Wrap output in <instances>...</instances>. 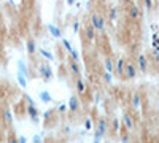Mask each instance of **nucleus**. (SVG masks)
Segmentation results:
<instances>
[{
	"label": "nucleus",
	"mask_w": 159,
	"mask_h": 143,
	"mask_svg": "<svg viewBox=\"0 0 159 143\" xmlns=\"http://www.w3.org/2000/svg\"><path fill=\"white\" fill-rule=\"evenodd\" d=\"M89 24L94 27L97 32H105V27H107V21H105L103 16H100L99 13H91V16H89Z\"/></svg>",
	"instance_id": "obj_1"
},
{
	"label": "nucleus",
	"mask_w": 159,
	"mask_h": 143,
	"mask_svg": "<svg viewBox=\"0 0 159 143\" xmlns=\"http://www.w3.org/2000/svg\"><path fill=\"white\" fill-rule=\"evenodd\" d=\"M38 73H40V78H42L43 81H51L52 78H54V72H52L51 65L49 64H40L38 65Z\"/></svg>",
	"instance_id": "obj_2"
},
{
	"label": "nucleus",
	"mask_w": 159,
	"mask_h": 143,
	"mask_svg": "<svg viewBox=\"0 0 159 143\" xmlns=\"http://www.w3.org/2000/svg\"><path fill=\"white\" fill-rule=\"evenodd\" d=\"M110 131V127H108V121L107 119H103V118H100L99 121H97V124H96V132H94V137H97V138H103V135L107 134Z\"/></svg>",
	"instance_id": "obj_3"
},
{
	"label": "nucleus",
	"mask_w": 159,
	"mask_h": 143,
	"mask_svg": "<svg viewBox=\"0 0 159 143\" xmlns=\"http://www.w3.org/2000/svg\"><path fill=\"white\" fill-rule=\"evenodd\" d=\"M139 70H137V65L132 62H126V67H124V72H123V76L126 78V80H134V78L137 76Z\"/></svg>",
	"instance_id": "obj_4"
},
{
	"label": "nucleus",
	"mask_w": 159,
	"mask_h": 143,
	"mask_svg": "<svg viewBox=\"0 0 159 143\" xmlns=\"http://www.w3.org/2000/svg\"><path fill=\"white\" fill-rule=\"evenodd\" d=\"M25 113H27V116L30 118V121L34 124H38V121H40V110L35 105H27L25 107Z\"/></svg>",
	"instance_id": "obj_5"
},
{
	"label": "nucleus",
	"mask_w": 159,
	"mask_h": 143,
	"mask_svg": "<svg viewBox=\"0 0 159 143\" xmlns=\"http://www.w3.org/2000/svg\"><path fill=\"white\" fill-rule=\"evenodd\" d=\"M127 15H129L130 19L139 21V19H142V8L139 5H135V3H130L129 8H127Z\"/></svg>",
	"instance_id": "obj_6"
},
{
	"label": "nucleus",
	"mask_w": 159,
	"mask_h": 143,
	"mask_svg": "<svg viewBox=\"0 0 159 143\" xmlns=\"http://www.w3.org/2000/svg\"><path fill=\"white\" fill-rule=\"evenodd\" d=\"M83 32H84V37H86L88 42H96V38H97V30L92 27L91 24H86V25H84Z\"/></svg>",
	"instance_id": "obj_7"
},
{
	"label": "nucleus",
	"mask_w": 159,
	"mask_h": 143,
	"mask_svg": "<svg viewBox=\"0 0 159 143\" xmlns=\"http://www.w3.org/2000/svg\"><path fill=\"white\" fill-rule=\"evenodd\" d=\"M137 70H140L142 73L148 72V59L145 54H139L137 56Z\"/></svg>",
	"instance_id": "obj_8"
},
{
	"label": "nucleus",
	"mask_w": 159,
	"mask_h": 143,
	"mask_svg": "<svg viewBox=\"0 0 159 143\" xmlns=\"http://www.w3.org/2000/svg\"><path fill=\"white\" fill-rule=\"evenodd\" d=\"M126 62H127V59H126V57H119V59H116L113 73H115V75H118V76H123V72H124V67H126Z\"/></svg>",
	"instance_id": "obj_9"
},
{
	"label": "nucleus",
	"mask_w": 159,
	"mask_h": 143,
	"mask_svg": "<svg viewBox=\"0 0 159 143\" xmlns=\"http://www.w3.org/2000/svg\"><path fill=\"white\" fill-rule=\"evenodd\" d=\"M37 42L34 37H27V40H25V49H27V54L29 56H34L37 53Z\"/></svg>",
	"instance_id": "obj_10"
},
{
	"label": "nucleus",
	"mask_w": 159,
	"mask_h": 143,
	"mask_svg": "<svg viewBox=\"0 0 159 143\" xmlns=\"http://www.w3.org/2000/svg\"><path fill=\"white\" fill-rule=\"evenodd\" d=\"M69 70L75 78H81V67L76 60H69Z\"/></svg>",
	"instance_id": "obj_11"
},
{
	"label": "nucleus",
	"mask_w": 159,
	"mask_h": 143,
	"mask_svg": "<svg viewBox=\"0 0 159 143\" xmlns=\"http://www.w3.org/2000/svg\"><path fill=\"white\" fill-rule=\"evenodd\" d=\"M69 110L70 111H73V113H76L80 108H81V102H80V97L78 96H72L70 97V100H69Z\"/></svg>",
	"instance_id": "obj_12"
},
{
	"label": "nucleus",
	"mask_w": 159,
	"mask_h": 143,
	"mask_svg": "<svg viewBox=\"0 0 159 143\" xmlns=\"http://www.w3.org/2000/svg\"><path fill=\"white\" fill-rule=\"evenodd\" d=\"M121 124L127 129V131H132L134 129V126H135V123H134V118L129 114V113H124L123 114V119H121Z\"/></svg>",
	"instance_id": "obj_13"
},
{
	"label": "nucleus",
	"mask_w": 159,
	"mask_h": 143,
	"mask_svg": "<svg viewBox=\"0 0 159 143\" xmlns=\"http://www.w3.org/2000/svg\"><path fill=\"white\" fill-rule=\"evenodd\" d=\"M75 87H76V92L80 96H83L86 92V89H88V84L81 80V78H76V83H75Z\"/></svg>",
	"instance_id": "obj_14"
},
{
	"label": "nucleus",
	"mask_w": 159,
	"mask_h": 143,
	"mask_svg": "<svg viewBox=\"0 0 159 143\" xmlns=\"http://www.w3.org/2000/svg\"><path fill=\"white\" fill-rule=\"evenodd\" d=\"M48 32L54 37V38H62V30L54 24H48Z\"/></svg>",
	"instance_id": "obj_15"
},
{
	"label": "nucleus",
	"mask_w": 159,
	"mask_h": 143,
	"mask_svg": "<svg viewBox=\"0 0 159 143\" xmlns=\"http://www.w3.org/2000/svg\"><path fill=\"white\" fill-rule=\"evenodd\" d=\"M130 103H132V107H134L135 110H139V108L142 107V96H140L139 92L132 94V97H130Z\"/></svg>",
	"instance_id": "obj_16"
},
{
	"label": "nucleus",
	"mask_w": 159,
	"mask_h": 143,
	"mask_svg": "<svg viewBox=\"0 0 159 143\" xmlns=\"http://www.w3.org/2000/svg\"><path fill=\"white\" fill-rule=\"evenodd\" d=\"M103 67H105V72L113 73V70H115V60L111 57H103Z\"/></svg>",
	"instance_id": "obj_17"
},
{
	"label": "nucleus",
	"mask_w": 159,
	"mask_h": 143,
	"mask_svg": "<svg viewBox=\"0 0 159 143\" xmlns=\"http://www.w3.org/2000/svg\"><path fill=\"white\" fill-rule=\"evenodd\" d=\"M108 127H110V131H111L113 134H118L119 129H121V121H119L118 118H113L111 123H108Z\"/></svg>",
	"instance_id": "obj_18"
},
{
	"label": "nucleus",
	"mask_w": 159,
	"mask_h": 143,
	"mask_svg": "<svg viewBox=\"0 0 159 143\" xmlns=\"http://www.w3.org/2000/svg\"><path fill=\"white\" fill-rule=\"evenodd\" d=\"M2 116H3V123H5L7 126H11V123H13L11 110H10V108H3V110H2Z\"/></svg>",
	"instance_id": "obj_19"
},
{
	"label": "nucleus",
	"mask_w": 159,
	"mask_h": 143,
	"mask_svg": "<svg viewBox=\"0 0 159 143\" xmlns=\"http://www.w3.org/2000/svg\"><path fill=\"white\" fill-rule=\"evenodd\" d=\"M38 97H40V102H43V103H51L52 102V97H51V94L48 92V91H40Z\"/></svg>",
	"instance_id": "obj_20"
},
{
	"label": "nucleus",
	"mask_w": 159,
	"mask_h": 143,
	"mask_svg": "<svg viewBox=\"0 0 159 143\" xmlns=\"http://www.w3.org/2000/svg\"><path fill=\"white\" fill-rule=\"evenodd\" d=\"M37 51H38V53L42 54V56H43V57H45L46 60H52V59H54V57H52V54L49 53L48 49H45L43 46H38V48H37Z\"/></svg>",
	"instance_id": "obj_21"
},
{
	"label": "nucleus",
	"mask_w": 159,
	"mask_h": 143,
	"mask_svg": "<svg viewBox=\"0 0 159 143\" xmlns=\"http://www.w3.org/2000/svg\"><path fill=\"white\" fill-rule=\"evenodd\" d=\"M116 18H118V8L116 7H110L108 8V19L113 22V21H116Z\"/></svg>",
	"instance_id": "obj_22"
},
{
	"label": "nucleus",
	"mask_w": 159,
	"mask_h": 143,
	"mask_svg": "<svg viewBox=\"0 0 159 143\" xmlns=\"http://www.w3.org/2000/svg\"><path fill=\"white\" fill-rule=\"evenodd\" d=\"M102 78H103V81L107 83V84H111V83H113V73H110V72H105V70H103Z\"/></svg>",
	"instance_id": "obj_23"
},
{
	"label": "nucleus",
	"mask_w": 159,
	"mask_h": 143,
	"mask_svg": "<svg viewBox=\"0 0 159 143\" xmlns=\"http://www.w3.org/2000/svg\"><path fill=\"white\" fill-rule=\"evenodd\" d=\"M7 143H18V137H16V134L15 132H8V135H7Z\"/></svg>",
	"instance_id": "obj_24"
},
{
	"label": "nucleus",
	"mask_w": 159,
	"mask_h": 143,
	"mask_svg": "<svg viewBox=\"0 0 159 143\" xmlns=\"http://www.w3.org/2000/svg\"><path fill=\"white\" fill-rule=\"evenodd\" d=\"M62 46H64L65 49L69 51V54L72 53V49H73V46H72V43H70V42L67 40V38H64V37H62Z\"/></svg>",
	"instance_id": "obj_25"
},
{
	"label": "nucleus",
	"mask_w": 159,
	"mask_h": 143,
	"mask_svg": "<svg viewBox=\"0 0 159 143\" xmlns=\"http://www.w3.org/2000/svg\"><path fill=\"white\" fill-rule=\"evenodd\" d=\"M18 67H19V73H22V75H27V67H25L24 60H19V62H18Z\"/></svg>",
	"instance_id": "obj_26"
},
{
	"label": "nucleus",
	"mask_w": 159,
	"mask_h": 143,
	"mask_svg": "<svg viewBox=\"0 0 159 143\" xmlns=\"http://www.w3.org/2000/svg\"><path fill=\"white\" fill-rule=\"evenodd\" d=\"M92 127H94V121H92L91 118H86L84 119V129H86V131H91Z\"/></svg>",
	"instance_id": "obj_27"
},
{
	"label": "nucleus",
	"mask_w": 159,
	"mask_h": 143,
	"mask_svg": "<svg viewBox=\"0 0 159 143\" xmlns=\"http://www.w3.org/2000/svg\"><path fill=\"white\" fill-rule=\"evenodd\" d=\"M18 81H19V84L24 87V86H27V80H25V78H24V75L22 73H19L18 72Z\"/></svg>",
	"instance_id": "obj_28"
},
{
	"label": "nucleus",
	"mask_w": 159,
	"mask_h": 143,
	"mask_svg": "<svg viewBox=\"0 0 159 143\" xmlns=\"http://www.w3.org/2000/svg\"><path fill=\"white\" fill-rule=\"evenodd\" d=\"M67 110H69V107L65 105V103H61V105L57 107V113H59V114H64V113L67 111Z\"/></svg>",
	"instance_id": "obj_29"
},
{
	"label": "nucleus",
	"mask_w": 159,
	"mask_h": 143,
	"mask_svg": "<svg viewBox=\"0 0 159 143\" xmlns=\"http://www.w3.org/2000/svg\"><path fill=\"white\" fill-rule=\"evenodd\" d=\"M24 99H25V102H27V105H35V102H34L32 96H29V94H24Z\"/></svg>",
	"instance_id": "obj_30"
},
{
	"label": "nucleus",
	"mask_w": 159,
	"mask_h": 143,
	"mask_svg": "<svg viewBox=\"0 0 159 143\" xmlns=\"http://www.w3.org/2000/svg\"><path fill=\"white\" fill-rule=\"evenodd\" d=\"M121 143H130V135L129 134H121Z\"/></svg>",
	"instance_id": "obj_31"
},
{
	"label": "nucleus",
	"mask_w": 159,
	"mask_h": 143,
	"mask_svg": "<svg viewBox=\"0 0 159 143\" xmlns=\"http://www.w3.org/2000/svg\"><path fill=\"white\" fill-rule=\"evenodd\" d=\"M70 56H72V60H76V62H78V59H80V53H78L76 49H72Z\"/></svg>",
	"instance_id": "obj_32"
},
{
	"label": "nucleus",
	"mask_w": 159,
	"mask_h": 143,
	"mask_svg": "<svg viewBox=\"0 0 159 143\" xmlns=\"http://www.w3.org/2000/svg\"><path fill=\"white\" fill-rule=\"evenodd\" d=\"M80 29H81V25H80V22H78V21H75V22L72 24V30H73V32L76 34V32H78Z\"/></svg>",
	"instance_id": "obj_33"
},
{
	"label": "nucleus",
	"mask_w": 159,
	"mask_h": 143,
	"mask_svg": "<svg viewBox=\"0 0 159 143\" xmlns=\"http://www.w3.org/2000/svg\"><path fill=\"white\" fill-rule=\"evenodd\" d=\"M145 7H147V10H151L153 8V0H143Z\"/></svg>",
	"instance_id": "obj_34"
},
{
	"label": "nucleus",
	"mask_w": 159,
	"mask_h": 143,
	"mask_svg": "<svg viewBox=\"0 0 159 143\" xmlns=\"http://www.w3.org/2000/svg\"><path fill=\"white\" fill-rule=\"evenodd\" d=\"M34 143H43L42 135H40V134H35V135H34Z\"/></svg>",
	"instance_id": "obj_35"
},
{
	"label": "nucleus",
	"mask_w": 159,
	"mask_h": 143,
	"mask_svg": "<svg viewBox=\"0 0 159 143\" xmlns=\"http://www.w3.org/2000/svg\"><path fill=\"white\" fill-rule=\"evenodd\" d=\"M18 143H27V138H25L24 135H19L18 137Z\"/></svg>",
	"instance_id": "obj_36"
},
{
	"label": "nucleus",
	"mask_w": 159,
	"mask_h": 143,
	"mask_svg": "<svg viewBox=\"0 0 159 143\" xmlns=\"http://www.w3.org/2000/svg\"><path fill=\"white\" fill-rule=\"evenodd\" d=\"M123 3H126V5H130V3H134V0H121Z\"/></svg>",
	"instance_id": "obj_37"
},
{
	"label": "nucleus",
	"mask_w": 159,
	"mask_h": 143,
	"mask_svg": "<svg viewBox=\"0 0 159 143\" xmlns=\"http://www.w3.org/2000/svg\"><path fill=\"white\" fill-rule=\"evenodd\" d=\"M67 3H69V5H73V3H75V0H67Z\"/></svg>",
	"instance_id": "obj_38"
}]
</instances>
